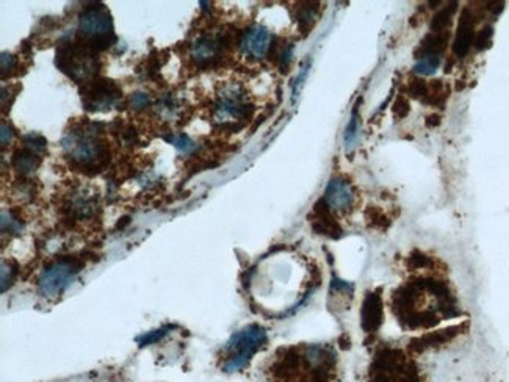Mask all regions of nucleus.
<instances>
[{
    "mask_svg": "<svg viewBox=\"0 0 509 382\" xmlns=\"http://www.w3.org/2000/svg\"><path fill=\"white\" fill-rule=\"evenodd\" d=\"M97 124H88L66 132L63 137V149L75 166L88 172L97 174L110 161V150L103 140Z\"/></svg>",
    "mask_w": 509,
    "mask_h": 382,
    "instance_id": "obj_1",
    "label": "nucleus"
},
{
    "mask_svg": "<svg viewBox=\"0 0 509 382\" xmlns=\"http://www.w3.org/2000/svg\"><path fill=\"white\" fill-rule=\"evenodd\" d=\"M55 65L74 82L86 83L97 74L99 60L97 52L79 34H66L57 48Z\"/></svg>",
    "mask_w": 509,
    "mask_h": 382,
    "instance_id": "obj_2",
    "label": "nucleus"
},
{
    "mask_svg": "<svg viewBox=\"0 0 509 382\" xmlns=\"http://www.w3.org/2000/svg\"><path fill=\"white\" fill-rule=\"evenodd\" d=\"M267 343V329L259 324H250V326L240 329L229 339L224 346L223 368L226 373H237L245 368L251 362L252 356Z\"/></svg>",
    "mask_w": 509,
    "mask_h": 382,
    "instance_id": "obj_3",
    "label": "nucleus"
},
{
    "mask_svg": "<svg viewBox=\"0 0 509 382\" xmlns=\"http://www.w3.org/2000/svg\"><path fill=\"white\" fill-rule=\"evenodd\" d=\"M77 34L96 52L106 50L117 43L112 14L106 5L94 3L82 11L79 17Z\"/></svg>",
    "mask_w": 509,
    "mask_h": 382,
    "instance_id": "obj_4",
    "label": "nucleus"
},
{
    "mask_svg": "<svg viewBox=\"0 0 509 382\" xmlns=\"http://www.w3.org/2000/svg\"><path fill=\"white\" fill-rule=\"evenodd\" d=\"M252 114V105L246 99V94L239 86H229L226 88L213 108V117L221 129L239 130L243 123L250 119Z\"/></svg>",
    "mask_w": 509,
    "mask_h": 382,
    "instance_id": "obj_5",
    "label": "nucleus"
},
{
    "mask_svg": "<svg viewBox=\"0 0 509 382\" xmlns=\"http://www.w3.org/2000/svg\"><path fill=\"white\" fill-rule=\"evenodd\" d=\"M82 263L75 259H60L46 266L38 277V292L44 298H57L75 281Z\"/></svg>",
    "mask_w": 509,
    "mask_h": 382,
    "instance_id": "obj_6",
    "label": "nucleus"
},
{
    "mask_svg": "<svg viewBox=\"0 0 509 382\" xmlns=\"http://www.w3.org/2000/svg\"><path fill=\"white\" fill-rule=\"evenodd\" d=\"M82 94V103L85 110L88 112H107L119 102L123 91L117 82L110 79H92L90 82L83 83V88L80 90Z\"/></svg>",
    "mask_w": 509,
    "mask_h": 382,
    "instance_id": "obj_7",
    "label": "nucleus"
},
{
    "mask_svg": "<svg viewBox=\"0 0 509 382\" xmlns=\"http://www.w3.org/2000/svg\"><path fill=\"white\" fill-rule=\"evenodd\" d=\"M271 33L263 26H252L243 33L240 39V49L246 57L252 60H262L271 49Z\"/></svg>",
    "mask_w": 509,
    "mask_h": 382,
    "instance_id": "obj_8",
    "label": "nucleus"
},
{
    "mask_svg": "<svg viewBox=\"0 0 509 382\" xmlns=\"http://www.w3.org/2000/svg\"><path fill=\"white\" fill-rule=\"evenodd\" d=\"M226 38L219 37H199L192 46V57L199 68H210L221 59L226 48Z\"/></svg>",
    "mask_w": 509,
    "mask_h": 382,
    "instance_id": "obj_9",
    "label": "nucleus"
},
{
    "mask_svg": "<svg viewBox=\"0 0 509 382\" xmlns=\"http://www.w3.org/2000/svg\"><path fill=\"white\" fill-rule=\"evenodd\" d=\"M355 199L356 194L351 183L342 177H334L328 183L323 202L328 205L329 210L346 212L355 204Z\"/></svg>",
    "mask_w": 509,
    "mask_h": 382,
    "instance_id": "obj_10",
    "label": "nucleus"
},
{
    "mask_svg": "<svg viewBox=\"0 0 509 382\" xmlns=\"http://www.w3.org/2000/svg\"><path fill=\"white\" fill-rule=\"evenodd\" d=\"M475 22H473V16L468 10L461 14L458 32H456V38L453 43V52L458 57L467 55L470 50L473 41H475Z\"/></svg>",
    "mask_w": 509,
    "mask_h": 382,
    "instance_id": "obj_11",
    "label": "nucleus"
},
{
    "mask_svg": "<svg viewBox=\"0 0 509 382\" xmlns=\"http://www.w3.org/2000/svg\"><path fill=\"white\" fill-rule=\"evenodd\" d=\"M362 328L366 331H375L378 329L383 320V304L378 293H368V296L363 301L362 305Z\"/></svg>",
    "mask_w": 509,
    "mask_h": 382,
    "instance_id": "obj_12",
    "label": "nucleus"
},
{
    "mask_svg": "<svg viewBox=\"0 0 509 382\" xmlns=\"http://www.w3.org/2000/svg\"><path fill=\"white\" fill-rule=\"evenodd\" d=\"M11 165H13L14 170L19 172L21 176H30L38 170L39 165H41V157H39L38 154L32 152V150L22 148L14 152Z\"/></svg>",
    "mask_w": 509,
    "mask_h": 382,
    "instance_id": "obj_13",
    "label": "nucleus"
},
{
    "mask_svg": "<svg viewBox=\"0 0 509 382\" xmlns=\"http://www.w3.org/2000/svg\"><path fill=\"white\" fill-rule=\"evenodd\" d=\"M448 38H450L448 32H432V33H430L420 46V50H421L420 57H423V55H439V57H441L443 49L447 48Z\"/></svg>",
    "mask_w": 509,
    "mask_h": 382,
    "instance_id": "obj_14",
    "label": "nucleus"
},
{
    "mask_svg": "<svg viewBox=\"0 0 509 382\" xmlns=\"http://www.w3.org/2000/svg\"><path fill=\"white\" fill-rule=\"evenodd\" d=\"M456 11V3H450L448 7L442 8L432 19L431 28L432 32H447L448 26L451 24V17H453Z\"/></svg>",
    "mask_w": 509,
    "mask_h": 382,
    "instance_id": "obj_15",
    "label": "nucleus"
},
{
    "mask_svg": "<svg viewBox=\"0 0 509 382\" xmlns=\"http://www.w3.org/2000/svg\"><path fill=\"white\" fill-rule=\"evenodd\" d=\"M439 66H441V57L423 55V57H419V61H417V65H415L414 71L420 75H431L437 71Z\"/></svg>",
    "mask_w": 509,
    "mask_h": 382,
    "instance_id": "obj_16",
    "label": "nucleus"
},
{
    "mask_svg": "<svg viewBox=\"0 0 509 382\" xmlns=\"http://www.w3.org/2000/svg\"><path fill=\"white\" fill-rule=\"evenodd\" d=\"M22 141H24V148L32 150V152L34 154H43L46 148H48V141H46V138L43 135H38V133H28V135H26L24 138H22Z\"/></svg>",
    "mask_w": 509,
    "mask_h": 382,
    "instance_id": "obj_17",
    "label": "nucleus"
},
{
    "mask_svg": "<svg viewBox=\"0 0 509 382\" xmlns=\"http://www.w3.org/2000/svg\"><path fill=\"white\" fill-rule=\"evenodd\" d=\"M22 225L21 219L16 218L13 213L2 210V234H21Z\"/></svg>",
    "mask_w": 509,
    "mask_h": 382,
    "instance_id": "obj_18",
    "label": "nucleus"
},
{
    "mask_svg": "<svg viewBox=\"0 0 509 382\" xmlns=\"http://www.w3.org/2000/svg\"><path fill=\"white\" fill-rule=\"evenodd\" d=\"M168 141H170L172 146L177 148L179 150H182V152H192V150L196 149V144L193 143V140H190V137L187 135H171L166 138Z\"/></svg>",
    "mask_w": 509,
    "mask_h": 382,
    "instance_id": "obj_19",
    "label": "nucleus"
},
{
    "mask_svg": "<svg viewBox=\"0 0 509 382\" xmlns=\"http://www.w3.org/2000/svg\"><path fill=\"white\" fill-rule=\"evenodd\" d=\"M14 274H16V270L3 260V262H2V293L7 292L8 288L13 285Z\"/></svg>",
    "mask_w": 509,
    "mask_h": 382,
    "instance_id": "obj_20",
    "label": "nucleus"
},
{
    "mask_svg": "<svg viewBox=\"0 0 509 382\" xmlns=\"http://www.w3.org/2000/svg\"><path fill=\"white\" fill-rule=\"evenodd\" d=\"M490 39H492V27H484L481 32L478 33V37L475 38V46L478 50H484L489 48Z\"/></svg>",
    "mask_w": 509,
    "mask_h": 382,
    "instance_id": "obj_21",
    "label": "nucleus"
},
{
    "mask_svg": "<svg viewBox=\"0 0 509 382\" xmlns=\"http://www.w3.org/2000/svg\"><path fill=\"white\" fill-rule=\"evenodd\" d=\"M172 326H166V328H161L159 329V331H154L150 332L148 335H144L143 339H138V341H140V346H146V345H150V343H155V341L160 340L161 337H165L168 331H171Z\"/></svg>",
    "mask_w": 509,
    "mask_h": 382,
    "instance_id": "obj_22",
    "label": "nucleus"
},
{
    "mask_svg": "<svg viewBox=\"0 0 509 382\" xmlns=\"http://www.w3.org/2000/svg\"><path fill=\"white\" fill-rule=\"evenodd\" d=\"M0 60H2V79H7V75H11L13 69L16 68V57L3 52Z\"/></svg>",
    "mask_w": 509,
    "mask_h": 382,
    "instance_id": "obj_23",
    "label": "nucleus"
},
{
    "mask_svg": "<svg viewBox=\"0 0 509 382\" xmlns=\"http://www.w3.org/2000/svg\"><path fill=\"white\" fill-rule=\"evenodd\" d=\"M132 107H134L135 110H143L150 105V97L148 94H144V92H135L134 96H132Z\"/></svg>",
    "mask_w": 509,
    "mask_h": 382,
    "instance_id": "obj_24",
    "label": "nucleus"
},
{
    "mask_svg": "<svg viewBox=\"0 0 509 382\" xmlns=\"http://www.w3.org/2000/svg\"><path fill=\"white\" fill-rule=\"evenodd\" d=\"M356 125H357V119H356V113H355V114H352L351 121H350L348 129H346V143H348V146H350V144H351L352 141H355V137H356Z\"/></svg>",
    "mask_w": 509,
    "mask_h": 382,
    "instance_id": "obj_25",
    "label": "nucleus"
},
{
    "mask_svg": "<svg viewBox=\"0 0 509 382\" xmlns=\"http://www.w3.org/2000/svg\"><path fill=\"white\" fill-rule=\"evenodd\" d=\"M13 135H14L13 129H11V127H10V125H7L5 123H2V146H3V148L7 146V144H8L11 140H13Z\"/></svg>",
    "mask_w": 509,
    "mask_h": 382,
    "instance_id": "obj_26",
    "label": "nucleus"
},
{
    "mask_svg": "<svg viewBox=\"0 0 509 382\" xmlns=\"http://www.w3.org/2000/svg\"><path fill=\"white\" fill-rule=\"evenodd\" d=\"M292 50H293V48H288V49H286L284 52H282V55H281V66L282 68H287L288 63H290V60H292Z\"/></svg>",
    "mask_w": 509,
    "mask_h": 382,
    "instance_id": "obj_27",
    "label": "nucleus"
}]
</instances>
